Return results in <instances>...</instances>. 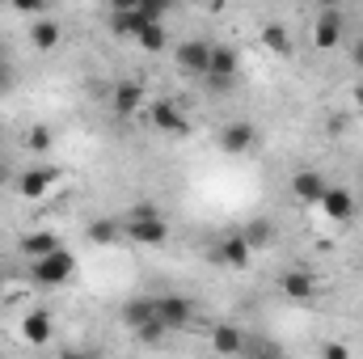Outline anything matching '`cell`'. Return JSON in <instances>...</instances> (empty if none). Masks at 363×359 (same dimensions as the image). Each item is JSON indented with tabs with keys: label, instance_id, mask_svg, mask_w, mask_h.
Returning <instances> with one entry per match:
<instances>
[{
	"label": "cell",
	"instance_id": "cell-32",
	"mask_svg": "<svg viewBox=\"0 0 363 359\" xmlns=\"http://www.w3.org/2000/svg\"><path fill=\"white\" fill-rule=\"evenodd\" d=\"M351 60H355V64H359V68H363V43H359V47H355V55H351Z\"/></svg>",
	"mask_w": 363,
	"mask_h": 359
},
{
	"label": "cell",
	"instance_id": "cell-33",
	"mask_svg": "<svg viewBox=\"0 0 363 359\" xmlns=\"http://www.w3.org/2000/svg\"><path fill=\"white\" fill-rule=\"evenodd\" d=\"M355 101H359V106H363V85H355Z\"/></svg>",
	"mask_w": 363,
	"mask_h": 359
},
{
	"label": "cell",
	"instance_id": "cell-21",
	"mask_svg": "<svg viewBox=\"0 0 363 359\" xmlns=\"http://www.w3.org/2000/svg\"><path fill=\"white\" fill-rule=\"evenodd\" d=\"M135 43L148 51V55H157V51H165V26L161 21H144L140 30H135Z\"/></svg>",
	"mask_w": 363,
	"mask_h": 359
},
{
	"label": "cell",
	"instance_id": "cell-23",
	"mask_svg": "<svg viewBox=\"0 0 363 359\" xmlns=\"http://www.w3.org/2000/svg\"><path fill=\"white\" fill-rule=\"evenodd\" d=\"M26 144H30V153H47V148L55 144V136H51L47 127H30V136H26Z\"/></svg>",
	"mask_w": 363,
	"mask_h": 359
},
{
	"label": "cell",
	"instance_id": "cell-28",
	"mask_svg": "<svg viewBox=\"0 0 363 359\" xmlns=\"http://www.w3.org/2000/svg\"><path fill=\"white\" fill-rule=\"evenodd\" d=\"M321 355H325V359H347L351 351H347L342 343H325V347H321Z\"/></svg>",
	"mask_w": 363,
	"mask_h": 359
},
{
	"label": "cell",
	"instance_id": "cell-11",
	"mask_svg": "<svg viewBox=\"0 0 363 359\" xmlns=\"http://www.w3.org/2000/svg\"><path fill=\"white\" fill-rule=\"evenodd\" d=\"M110 106H114L118 118H131V114L144 106V85H140V81H118V85H114V97H110Z\"/></svg>",
	"mask_w": 363,
	"mask_h": 359
},
{
	"label": "cell",
	"instance_id": "cell-1",
	"mask_svg": "<svg viewBox=\"0 0 363 359\" xmlns=\"http://www.w3.org/2000/svg\"><path fill=\"white\" fill-rule=\"evenodd\" d=\"M123 233H127L131 241H140V245H161V241L169 237V224H165V216H161L157 207L140 203V207H131V211L123 216Z\"/></svg>",
	"mask_w": 363,
	"mask_h": 359
},
{
	"label": "cell",
	"instance_id": "cell-13",
	"mask_svg": "<svg viewBox=\"0 0 363 359\" xmlns=\"http://www.w3.org/2000/svg\"><path fill=\"white\" fill-rule=\"evenodd\" d=\"M237 51L233 47H224V43H216L211 51H207V72L203 77H237Z\"/></svg>",
	"mask_w": 363,
	"mask_h": 359
},
{
	"label": "cell",
	"instance_id": "cell-5",
	"mask_svg": "<svg viewBox=\"0 0 363 359\" xmlns=\"http://www.w3.org/2000/svg\"><path fill=\"white\" fill-rule=\"evenodd\" d=\"M148 123L157 127V131H169V136H182L190 123H186V110H182L174 97H161V101H152L148 106Z\"/></svg>",
	"mask_w": 363,
	"mask_h": 359
},
{
	"label": "cell",
	"instance_id": "cell-20",
	"mask_svg": "<svg viewBox=\"0 0 363 359\" xmlns=\"http://www.w3.org/2000/svg\"><path fill=\"white\" fill-rule=\"evenodd\" d=\"M211 347H216L220 355H241V351H245V338H241L233 326H216V330H211Z\"/></svg>",
	"mask_w": 363,
	"mask_h": 359
},
{
	"label": "cell",
	"instance_id": "cell-2",
	"mask_svg": "<svg viewBox=\"0 0 363 359\" xmlns=\"http://www.w3.org/2000/svg\"><path fill=\"white\" fill-rule=\"evenodd\" d=\"M72 270H77V258H72L64 245L51 250V254H43V258H34V279H38L43 287H60V283H68Z\"/></svg>",
	"mask_w": 363,
	"mask_h": 359
},
{
	"label": "cell",
	"instance_id": "cell-6",
	"mask_svg": "<svg viewBox=\"0 0 363 359\" xmlns=\"http://www.w3.org/2000/svg\"><path fill=\"white\" fill-rule=\"evenodd\" d=\"M55 178H60V174H55L51 165H34V170L17 174V182H13V186H17V194H21V199H43V194L55 186Z\"/></svg>",
	"mask_w": 363,
	"mask_h": 359
},
{
	"label": "cell",
	"instance_id": "cell-10",
	"mask_svg": "<svg viewBox=\"0 0 363 359\" xmlns=\"http://www.w3.org/2000/svg\"><path fill=\"white\" fill-rule=\"evenodd\" d=\"M279 292H283L287 300H313V296H317V279H313L308 270H283V275H279Z\"/></svg>",
	"mask_w": 363,
	"mask_h": 359
},
{
	"label": "cell",
	"instance_id": "cell-29",
	"mask_svg": "<svg viewBox=\"0 0 363 359\" xmlns=\"http://www.w3.org/2000/svg\"><path fill=\"white\" fill-rule=\"evenodd\" d=\"M110 4H114V9H135L140 0H110Z\"/></svg>",
	"mask_w": 363,
	"mask_h": 359
},
{
	"label": "cell",
	"instance_id": "cell-18",
	"mask_svg": "<svg viewBox=\"0 0 363 359\" xmlns=\"http://www.w3.org/2000/svg\"><path fill=\"white\" fill-rule=\"evenodd\" d=\"M51 250H60V237L55 233H30V237H21V254L34 263V258H43V254H51Z\"/></svg>",
	"mask_w": 363,
	"mask_h": 359
},
{
	"label": "cell",
	"instance_id": "cell-22",
	"mask_svg": "<svg viewBox=\"0 0 363 359\" xmlns=\"http://www.w3.org/2000/svg\"><path fill=\"white\" fill-rule=\"evenodd\" d=\"M118 233H123V220H93L89 224V241H97V245H114Z\"/></svg>",
	"mask_w": 363,
	"mask_h": 359
},
{
	"label": "cell",
	"instance_id": "cell-19",
	"mask_svg": "<svg viewBox=\"0 0 363 359\" xmlns=\"http://www.w3.org/2000/svg\"><path fill=\"white\" fill-rule=\"evenodd\" d=\"M123 321L131 326V330H140V326H148V321H157V300H131L127 309H123Z\"/></svg>",
	"mask_w": 363,
	"mask_h": 359
},
{
	"label": "cell",
	"instance_id": "cell-15",
	"mask_svg": "<svg viewBox=\"0 0 363 359\" xmlns=\"http://www.w3.org/2000/svg\"><path fill=\"white\" fill-rule=\"evenodd\" d=\"M207 43H199V38H190V43H182L178 47V68L186 72H207Z\"/></svg>",
	"mask_w": 363,
	"mask_h": 359
},
{
	"label": "cell",
	"instance_id": "cell-4",
	"mask_svg": "<svg viewBox=\"0 0 363 359\" xmlns=\"http://www.w3.org/2000/svg\"><path fill=\"white\" fill-rule=\"evenodd\" d=\"M317 207H321V216H325V220H334V224L355 220V199H351V190H347V186H325V194L317 199Z\"/></svg>",
	"mask_w": 363,
	"mask_h": 359
},
{
	"label": "cell",
	"instance_id": "cell-27",
	"mask_svg": "<svg viewBox=\"0 0 363 359\" xmlns=\"http://www.w3.org/2000/svg\"><path fill=\"white\" fill-rule=\"evenodd\" d=\"M13 85H17V68H13V60H4L0 64V93H9Z\"/></svg>",
	"mask_w": 363,
	"mask_h": 359
},
{
	"label": "cell",
	"instance_id": "cell-12",
	"mask_svg": "<svg viewBox=\"0 0 363 359\" xmlns=\"http://www.w3.org/2000/svg\"><path fill=\"white\" fill-rule=\"evenodd\" d=\"M325 186H330V182L321 178L317 170H300V174L291 178V194H296L300 203H313V207H317V199L325 194Z\"/></svg>",
	"mask_w": 363,
	"mask_h": 359
},
{
	"label": "cell",
	"instance_id": "cell-9",
	"mask_svg": "<svg viewBox=\"0 0 363 359\" xmlns=\"http://www.w3.org/2000/svg\"><path fill=\"white\" fill-rule=\"evenodd\" d=\"M157 317H161L169 330H178V326H190L194 304H190L186 296H157Z\"/></svg>",
	"mask_w": 363,
	"mask_h": 359
},
{
	"label": "cell",
	"instance_id": "cell-31",
	"mask_svg": "<svg viewBox=\"0 0 363 359\" xmlns=\"http://www.w3.org/2000/svg\"><path fill=\"white\" fill-rule=\"evenodd\" d=\"M317 4H321V9H338L342 0H317Z\"/></svg>",
	"mask_w": 363,
	"mask_h": 359
},
{
	"label": "cell",
	"instance_id": "cell-30",
	"mask_svg": "<svg viewBox=\"0 0 363 359\" xmlns=\"http://www.w3.org/2000/svg\"><path fill=\"white\" fill-rule=\"evenodd\" d=\"M9 182H13V174H9V170H4V165H0V190H4V186H9Z\"/></svg>",
	"mask_w": 363,
	"mask_h": 359
},
{
	"label": "cell",
	"instance_id": "cell-25",
	"mask_svg": "<svg viewBox=\"0 0 363 359\" xmlns=\"http://www.w3.org/2000/svg\"><path fill=\"white\" fill-rule=\"evenodd\" d=\"M135 9H144V13H148V17H152V21H161V17H165V13H169V9H174V0H140V4H135Z\"/></svg>",
	"mask_w": 363,
	"mask_h": 359
},
{
	"label": "cell",
	"instance_id": "cell-8",
	"mask_svg": "<svg viewBox=\"0 0 363 359\" xmlns=\"http://www.w3.org/2000/svg\"><path fill=\"white\" fill-rule=\"evenodd\" d=\"M313 43H317V51H334V47L342 43V13H338V9H325V13L317 17Z\"/></svg>",
	"mask_w": 363,
	"mask_h": 359
},
{
	"label": "cell",
	"instance_id": "cell-14",
	"mask_svg": "<svg viewBox=\"0 0 363 359\" xmlns=\"http://www.w3.org/2000/svg\"><path fill=\"white\" fill-rule=\"evenodd\" d=\"M51 330H55V321H51V313H47V309H34V313L21 321V338H26V343H34V347H43V343L51 338Z\"/></svg>",
	"mask_w": 363,
	"mask_h": 359
},
{
	"label": "cell",
	"instance_id": "cell-26",
	"mask_svg": "<svg viewBox=\"0 0 363 359\" xmlns=\"http://www.w3.org/2000/svg\"><path fill=\"white\" fill-rule=\"evenodd\" d=\"M17 13H30V17H43L47 13V0H9Z\"/></svg>",
	"mask_w": 363,
	"mask_h": 359
},
{
	"label": "cell",
	"instance_id": "cell-3",
	"mask_svg": "<svg viewBox=\"0 0 363 359\" xmlns=\"http://www.w3.org/2000/svg\"><path fill=\"white\" fill-rule=\"evenodd\" d=\"M250 258H254V245L245 241V233H241V237H224V241L211 245V263H216V267L245 270L250 267Z\"/></svg>",
	"mask_w": 363,
	"mask_h": 359
},
{
	"label": "cell",
	"instance_id": "cell-34",
	"mask_svg": "<svg viewBox=\"0 0 363 359\" xmlns=\"http://www.w3.org/2000/svg\"><path fill=\"white\" fill-rule=\"evenodd\" d=\"M4 60H9V51H4V43H0V64H4Z\"/></svg>",
	"mask_w": 363,
	"mask_h": 359
},
{
	"label": "cell",
	"instance_id": "cell-17",
	"mask_svg": "<svg viewBox=\"0 0 363 359\" xmlns=\"http://www.w3.org/2000/svg\"><path fill=\"white\" fill-rule=\"evenodd\" d=\"M262 47H267L271 55H283V60H287V55L296 51V47H291V34H287V30H283L279 21H271V26H262Z\"/></svg>",
	"mask_w": 363,
	"mask_h": 359
},
{
	"label": "cell",
	"instance_id": "cell-16",
	"mask_svg": "<svg viewBox=\"0 0 363 359\" xmlns=\"http://www.w3.org/2000/svg\"><path fill=\"white\" fill-rule=\"evenodd\" d=\"M30 43H34L38 51H55V47H60V26H55L51 17H38V21L30 26Z\"/></svg>",
	"mask_w": 363,
	"mask_h": 359
},
{
	"label": "cell",
	"instance_id": "cell-7",
	"mask_svg": "<svg viewBox=\"0 0 363 359\" xmlns=\"http://www.w3.org/2000/svg\"><path fill=\"white\" fill-rule=\"evenodd\" d=\"M258 144V131H254V123H245V118H237V123H228L224 131H220V148L224 153H250Z\"/></svg>",
	"mask_w": 363,
	"mask_h": 359
},
{
	"label": "cell",
	"instance_id": "cell-24",
	"mask_svg": "<svg viewBox=\"0 0 363 359\" xmlns=\"http://www.w3.org/2000/svg\"><path fill=\"white\" fill-rule=\"evenodd\" d=\"M245 241H250L254 250H258V245H267V241H271V220H254V224L245 228Z\"/></svg>",
	"mask_w": 363,
	"mask_h": 359
},
{
	"label": "cell",
	"instance_id": "cell-35",
	"mask_svg": "<svg viewBox=\"0 0 363 359\" xmlns=\"http://www.w3.org/2000/svg\"><path fill=\"white\" fill-rule=\"evenodd\" d=\"M0 304H4V287H0Z\"/></svg>",
	"mask_w": 363,
	"mask_h": 359
}]
</instances>
